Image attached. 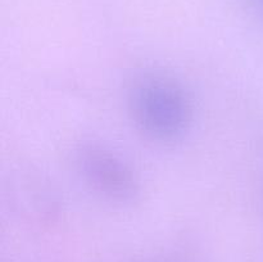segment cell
<instances>
[{"label": "cell", "instance_id": "obj_1", "mask_svg": "<svg viewBox=\"0 0 263 262\" xmlns=\"http://www.w3.org/2000/svg\"><path fill=\"white\" fill-rule=\"evenodd\" d=\"M128 110L139 131L156 141L181 138L193 121V100L184 85L168 74L149 72L128 90Z\"/></svg>", "mask_w": 263, "mask_h": 262}, {"label": "cell", "instance_id": "obj_2", "mask_svg": "<svg viewBox=\"0 0 263 262\" xmlns=\"http://www.w3.org/2000/svg\"><path fill=\"white\" fill-rule=\"evenodd\" d=\"M77 166L86 184L113 203H133L140 194V181L128 162L112 149L97 143L82 144Z\"/></svg>", "mask_w": 263, "mask_h": 262}]
</instances>
